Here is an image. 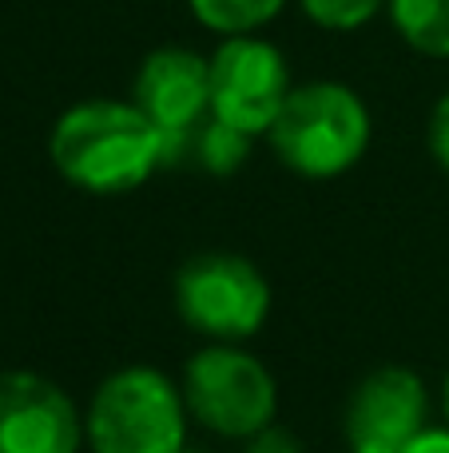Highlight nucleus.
<instances>
[{
  "label": "nucleus",
  "instance_id": "11",
  "mask_svg": "<svg viewBox=\"0 0 449 453\" xmlns=\"http://www.w3.org/2000/svg\"><path fill=\"white\" fill-rule=\"evenodd\" d=\"M191 16L203 24L207 32L219 36H251V32L267 28L286 0H187Z\"/></svg>",
  "mask_w": 449,
  "mask_h": 453
},
{
  "label": "nucleus",
  "instance_id": "4",
  "mask_svg": "<svg viewBox=\"0 0 449 453\" xmlns=\"http://www.w3.org/2000/svg\"><path fill=\"white\" fill-rule=\"evenodd\" d=\"M179 390L187 414L219 438L247 441L278 414V386L270 370L235 342H211L191 354Z\"/></svg>",
  "mask_w": 449,
  "mask_h": 453
},
{
  "label": "nucleus",
  "instance_id": "8",
  "mask_svg": "<svg viewBox=\"0 0 449 453\" xmlns=\"http://www.w3.org/2000/svg\"><path fill=\"white\" fill-rule=\"evenodd\" d=\"M426 382L406 366H378L358 382L346 406L350 453H406L426 430Z\"/></svg>",
  "mask_w": 449,
  "mask_h": 453
},
{
  "label": "nucleus",
  "instance_id": "18",
  "mask_svg": "<svg viewBox=\"0 0 449 453\" xmlns=\"http://www.w3.org/2000/svg\"><path fill=\"white\" fill-rule=\"evenodd\" d=\"M183 453H191V449H183Z\"/></svg>",
  "mask_w": 449,
  "mask_h": 453
},
{
  "label": "nucleus",
  "instance_id": "15",
  "mask_svg": "<svg viewBox=\"0 0 449 453\" xmlns=\"http://www.w3.org/2000/svg\"><path fill=\"white\" fill-rule=\"evenodd\" d=\"M247 453H302V446L291 430H283V426L270 422L267 430H259L255 438H247Z\"/></svg>",
  "mask_w": 449,
  "mask_h": 453
},
{
  "label": "nucleus",
  "instance_id": "12",
  "mask_svg": "<svg viewBox=\"0 0 449 453\" xmlns=\"http://www.w3.org/2000/svg\"><path fill=\"white\" fill-rule=\"evenodd\" d=\"M251 140L255 135L239 132V127L223 124V119H215V116H207L203 124L195 127V135H191V156H195V164L211 175H235L239 167L247 164V156H251Z\"/></svg>",
  "mask_w": 449,
  "mask_h": 453
},
{
  "label": "nucleus",
  "instance_id": "5",
  "mask_svg": "<svg viewBox=\"0 0 449 453\" xmlns=\"http://www.w3.org/2000/svg\"><path fill=\"white\" fill-rule=\"evenodd\" d=\"M175 311L211 342H243L267 322L270 287L251 258L207 250L187 258L175 274Z\"/></svg>",
  "mask_w": 449,
  "mask_h": 453
},
{
  "label": "nucleus",
  "instance_id": "16",
  "mask_svg": "<svg viewBox=\"0 0 449 453\" xmlns=\"http://www.w3.org/2000/svg\"><path fill=\"white\" fill-rule=\"evenodd\" d=\"M406 453H449V426H426L418 438L406 446Z\"/></svg>",
  "mask_w": 449,
  "mask_h": 453
},
{
  "label": "nucleus",
  "instance_id": "3",
  "mask_svg": "<svg viewBox=\"0 0 449 453\" xmlns=\"http://www.w3.org/2000/svg\"><path fill=\"white\" fill-rule=\"evenodd\" d=\"M187 402L167 374L151 366H124L100 382L84 418L92 453H183Z\"/></svg>",
  "mask_w": 449,
  "mask_h": 453
},
{
  "label": "nucleus",
  "instance_id": "2",
  "mask_svg": "<svg viewBox=\"0 0 449 453\" xmlns=\"http://www.w3.org/2000/svg\"><path fill=\"white\" fill-rule=\"evenodd\" d=\"M370 108L350 84L315 80L286 96L267 143L286 172L302 180H339L370 148Z\"/></svg>",
  "mask_w": 449,
  "mask_h": 453
},
{
  "label": "nucleus",
  "instance_id": "6",
  "mask_svg": "<svg viewBox=\"0 0 449 453\" xmlns=\"http://www.w3.org/2000/svg\"><path fill=\"white\" fill-rule=\"evenodd\" d=\"M211 116L247 135H267L286 96L294 92L291 64L259 32L223 36L211 56Z\"/></svg>",
  "mask_w": 449,
  "mask_h": 453
},
{
  "label": "nucleus",
  "instance_id": "17",
  "mask_svg": "<svg viewBox=\"0 0 449 453\" xmlns=\"http://www.w3.org/2000/svg\"><path fill=\"white\" fill-rule=\"evenodd\" d=\"M442 410H445V422H449V374H445V386H442Z\"/></svg>",
  "mask_w": 449,
  "mask_h": 453
},
{
  "label": "nucleus",
  "instance_id": "10",
  "mask_svg": "<svg viewBox=\"0 0 449 453\" xmlns=\"http://www.w3.org/2000/svg\"><path fill=\"white\" fill-rule=\"evenodd\" d=\"M386 16L406 48L449 60V0H386Z\"/></svg>",
  "mask_w": 449,
  "mask_h": 453
},
{
  "label": "nucleus",
  "instance_id": "9",
  "mask_svg": "<svg viewBox=\"0 0 449 453\" xmlns=\"http://www.w3.org/2000/svg\"><path fill=\"white\" fill-rule=\"evenodd\" d=\"M84 418L56 382L32 370L0 374V453H80Z\"/></svg>",
  "mask_w": 449,
  "mask_h": 453
},
{
  "label": "nucleus",
  "instance_id": "14",
  "mask_svg": "<svg viewBox=\"0 0 449 453\" xmlns=\"http://www.w3.org/2000/svg\"><path fill=\"white\" fill-rule=\"evenodd\" d=\"M426 135H430V156H434V164L449 175V92L434 104V111H430V132Z\"/></svg>",
  "mask_w": 449,
  "mask_h": 453
},
{
  "label": "nucleus",
  "instance_id": "1",
  "mask_svg": "<svg viewBox=\"0 0 449 453\" xmlns=\"http://www.w3.org/2000/svg\"><path fill=\"white\" fill-rule=\"evenodd\" d=\"M48 156L88 196H127L167 167L164 132L127 100L72 104L52 124Z\"/></svg>",
  "mask_w": 449,
  "mask_h": 453
},
{
  "label": "nucleus",
  "instance_id": "7",
  "mask_svg": "<svg viewBox=\"0 0 449 453\" xmlns=\"http://www.w3.org/2000/svg\"><path fill=\"white\" fill-rule=\"evenodd\" d=\"M132 104L164 132L167 167L191 156V135L211 116V60L179 44L143 56L132 84Z\"/></svg>",
  "mask_w": 449,
  "mask_h": 453
},
{
  "label": "nucleus",
  "instance_id": "13",
  "mask_svg": "<svg viewBox=\"0 0 449 453\" xmlns=\"http://www.w3.org/2000/svg\"><path fill=\"white\" fill-rule=\"evenodd\" d=\"M302 12L326 32H358L386 8V0H299Z\"/></svg>",
  "mask_w": 449,
  "mask_h": 453
}]
</instances>
